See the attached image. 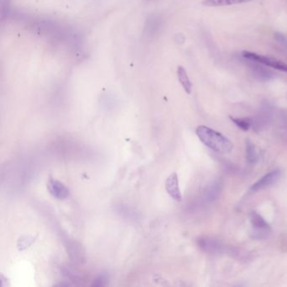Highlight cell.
Masks as SVG:
<instances>
[{"label": "cell", "mask_w": 287, "mask_h": 287, "mask_svg": "<svg viewBox=\"0 0 287 287\" xmlns=\"http://www.w3.org/2000/svg\"><path fill=\"white\" fill-rule=\"evenodd\" d=\"M195 133L202 143L215 152L228 153L233 150V143L227 137L213 129L200 126L197 127Z\"/></svg>", "instance_id": "6da1fadb"}, {"label": "cell", "mask_w": 287, "mask_h": 287, "mask_svg": "<svg viewBox=\"0 0 287 287\" xmlns=\"http://www.w3.org/2000/svg\"><path fill=\"white\" fill-rule=\"evenodd\" d=\"M242 57H245V59L254 61V62H259L264 66L270 67L271 69H277L280 71L287 73L286 63L283 62L280 60L276 59L275 57H267V56L257 54L254 52H248V51L242 52Z\"/></svg>", "instance_id": "7a4b0ae2"}, {"label": "cell", "mask_w": 287, "mask_h": 287, "mask_svg": "<svg viewBox=\"0 0 287 287\" xmlns=\"http://www.w3.org/2000/svg\"><path fill=\"white\" fill-rule=\"evenodd\" d=\"M250 222L253 228L252 237L256 239H262L268 237V235L271 233V228L260 215L256 212H252L250 215Z\"/></svg>", "instance_id": "3957f363"}, {"label": "cell", "mask_w": 287, "mask_h": 287, "mask_svg": "<svg viewBox=\"0 0 287 287\" xmlns=\"http://www.w3.org/2000/svg\"><path fill=\"white\" fill-rule=\"evenodd\" d=\"M280 177V171L279 169L271 171L270 173L263 176L256 183H254V185H252L251 188H250V190L252 192H257L259 190L266 189V188L269 187V186H271V185L277 182Z\"/></svg>", "instance_id": "277c9868"}, {"label": "cell", "mask_w": 287, "mask_h": 287, "mask_svg": "<svg viewBox=\"0 0 287 287\" xmlns=\"http://www.w3.org/2000/svg\"><path fill=\"white\" fill-rule=\"evenodd\" d=\"M249 61L251 63L250 68H251L252 74L258 80L261 81V82H266V81L271 80L275 76L273 72H271L270 69H266L263 64L254 62V61H250V60Z\"/></svg>", "instance_id": "5b68a950"}, {"label": "cell", "mask_w": 287, "mask_h": 287, "mask_svg": "<svg viewBox=\"0 0 287 287\" xmlns=\"http://www.w3.org/2000/svg\"><path fill=\"white\" fill-rule=\"evenodd\" d=\"M165 188H166L167 192L169 193L173 200H175L177 202H181L182 200V195H181L180 186H179V179L177 173H173L168 177L166 182H165Z\"/></svg>", "instance_id": "8992f818"}, {"label": "cell", "mask_w": 287, "mask_h": 287, "mask_svg": "<svg viewBox=\"0 0 287 287\" xmlns=\"http://www.w3.org/2000/svg\"><path fill=\"white\" fill-rule=\"evenodd\" d=\"M48 190L57 199H65L69 196V190L64 184L56 180H50L48 185Z\"/></svg>", "instance_id": "52a82bcc"}, {"label": "cell", "mask_w": 287, "mask_h": 287, "mask_svg": "<svg viewBox=\"0 0 287 287\" xmlns=\"http://www.w3.org/2000/svg\"><path fill=\"white\" fill-rule=\"evenodd\" d=\"M251 1L253 0H203L202 4L207 7H219V6L240 5V4L251 2Z\"/></svg>", "instance_id": "ba28073f"}, {"label": "cell", "mask_w": 287, "mask_h": 287, "mask_svg": "<svg viewBox=\"0 0 287 287\" xmlns=\"http://www.w3.org/2000/svg\"><path fill=\"white\" fill-rule=\"evenodd\" d=\"M177 74H178L179 81L181 83L183 88L188 95H190L192 91V83L190 82V78L188 76L187 72L185 68L182 66H179L177 69Z\"/></svg>", "instance_id": "9c48e42d"}, {"label": "cell", "mask_w": 287, "mask_h": 287, "mask_svg": "<svg viewBox=\"0 0 287 287\" xmlns=\"http://www.w3.org/2000/svg\"><path fill=\"white\" fill-rule=\"evenodd\" d=\"M246 157L250 164H256L259 162L260 158V152L259 150L257 149V147L249 141H248L247 147H246Z\"/></svg>", "instance_id": "30bf717a"}, {"label": "cell", "mask_w": 287, "mask_h": 287, "mask_svg": "<svg viewBox=\"0 0 287 287\" xmlns=\"http://www.w3.org/2000/svg\"><path fill=\"white\" fill-rule=\"evenodd\" d=\"M232 121H233L237 127L242 129V130H249L253 125V120L251 118H236V117H230Z\"/></svg>", "instance_id": "8fae6325"}, {"label": "cell", "mask_w": 287, "mask_h": 287, "mask_svg": "<svg viewBox=\"0 0 287 287\" xmlns=\"http://www.w3.org/2000/svg\"><path fill=\"white\" fill-rule=\"evenodd\" d=\"M219 188L218 185H214L209 188L208 191L207 193V198L209 201H213L216 199V196L218 195Z\"/></svg>", "instance_id": "7c38bea8"}, {"label": "cell", "mask_w": 287, "mask_h": 287, "mask_svg": "<svg viewBox=\"0 0 287 287\" xmlns=\"http://www.w3.org/2000/svg\"><path fill=\"white\" fill-rule=\"evenodd\" d=\"M275 40L279 43L281 47L283 48H287V39L285 38V36H283L282 34L280 33H275Z\"/></svg>", "instance_id": "4fadbf2b"}, {"label": "cell", "mask_w": 287, "mask_h": 287, "mask_svg": "<svg viewBox=\"0 0 287 287\" xmlns=\"http://www.w3.org/2000/svg\"><path fill=\"white\" fill-rule=\"evenodd\" d=\"M105 281H106V278L104 277V275H100L99 277L95 280V282L93 284V285H95V286H102V285H105Z\"/></svg>", "instance_id": "5bb4252c"}]
</instances>
